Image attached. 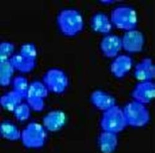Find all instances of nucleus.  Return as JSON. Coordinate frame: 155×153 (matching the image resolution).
<instances>
[{
  "label": "nucleus",
  "mask_w": 155,
  "mask_h": 153,
  "mask_svg": "<svg viewBox=\"0 0 155 153\" xmlns=\"http://www.w3.org/2000/svg\"><path fill=\"white\" fill-rule=\"evenodd\" d=\"M60 31L68 36H73L81 32L84 27V21L78 11L72 9L61 11L57 18Z\"/></svg>",
  "instance_id": "f257e3e1"
},
{
  "label": "nucleus",
  "mask_w": 155,
  "mask_h": 153,
  "mask_svg": "<svg viewBox=\"0 0 155 153\" xmlns=\"http://www.w3.org/2000/svg\"><path fill=\"white\" fill-rule=\"evenodd\" d=\"M103 131L118 133L123 131L127 126L123 110L115 105L104 111L101 121Z\"/></svg>",
  "instance_id": "f03ea898"
},
{
  "label": "nucleus",
  "mask_w": 155,
  "mask_h": 153,
  "mask_svg": "<svg viewBox=\"0 0 155 153\" xmlns=\"http://www.w3.org/2000/svg\"><path fill=\"white\" fill-rule=\"evenodd\" d=\"M127 125L141 127L150 120V113L144 104L138 101L130 102L123 110Z\"/></svg>",
  "instance_id": "7ed1b4c3"
},
{
  "label": "nucleus",
  "mask_w": 155,
  "mask_h": 153,
  "mask_svg": "<svg viewBox=\"0 0 155 153\" xmlns=\"http://www.w3.org/2000/svg\"><path fill=\"white\" fill-rule=\"evenodd\" d=\"M110 19L117 28L127 31L135 29L137 25L136 11L128 6H119L115 8L112 11Z\"/></svg>",
  "instance_id": "20e7f679"
},
{
  "label": "nucleus",
  "mask_w": 155,
  "mask_h": 153,
  "mask_svg": "<svg viewBox=\"0 0 155 153\" xmlns=\"http://www.w3.org/2000/svg\"><path fill=\"white\" fill-rule=\"evenodd\" d=\"M22 144L28 148H39L43 146L46 139L44 127L37 123H31L21 132Z\"/></svg>",
  "instance_id": "39448f33"
},
{
  "label": "nucleus",
  "mask_w": 155,
  "mask_h": 153,
  "mask_svg": "<svg viewBox=\"0 0 155 153\" xmlns=\"http://www.w3.org/2000/svg\"><path fill=\"white\" fill-rule=\"evenodd\" d=\"M48 90L44 83L34 82L29 84L25 99L30 108L35 111H41L44 108V98L48 95Z\"/></svg>",
  "instance_id": "423d86ee"
},
{
  "label": "nucleus",
  "mask_w": 155,
  "mask_h": 153,
  "mask_svg": "<svg viewBox=\"0 0 155 153\" xmlns=\"http://www.w3.org/2000/svg\"><path fill=\"white\" fill-rule=\"evenodd\" d=\"M43 80L48 90L55 93L64 92L68 84V78L65 73L57 69H52L47 72Z\"/></svg>",
  "instance_id": "0eeeda50"
},
{
  "label": "nucleus",
  "mask_w": 155,
  "mask_h": 153,
  "mask_svg": "<svg viewBox=\"0 0 155 153\" xmlns=\"http://www.w3.org/2000/svg\"><path fill=\"white\" fill-rule=\"evenodd\" d=\"M121 39L122 48L130 53L141 52L145 43L143 34L135 29L128 31Z\"/></svg>",
  "instance_id": "6e6552de"
},
{
  "label": "nucleus",
  "mask_w": 155,
  "mask_h": 153,
  "mask_svg": "<svg viewBox=\"0 0 155 153\" xmlns=\"http://www.w3.org/2000/svg\"><path fill=\"white\" fill-rule=\"evenodd\" d=\"M155 94V85L151 81L141 82L135 87L132 97L135 101L144 105L150 103Z\"/></svg>",
  "instance_id": "1a4fd4ad"
},
{
  "label": "nucleus",
  "mask_w": 155,
  "mask_h": 153,
  "mask_svg": "<svg viewBox=\"0 0 155 153\" xmlns=\"http://www.w3.org/2000/svg\"><path fill=\"white\" fill-rule=\"evenodd\" d=\"M101 49L106 57L109 58L116 57L122 49L121 38L115 35L106 36L101 41Z\"/></svg>",
  "instance_id": "9d476101"
},
{
  "label": "nucleus",
  "mask_w": 155,
  "mask_h": 153,
  "mask_svg": "<svg viewBox=\"0 0 155 153\" xmlns=\"http://www.w3.org/2000/svg\"><path fill=\"white\" fill-rule=\"evenodd\" d=\"M134 75L140 82L151 81L155 76V68L153 61L150 58H145L139 62L135 67Z\"/></svg>",
  "instance_id": "9b49d317"
},
{
  "label": "nucleus",
  "mask_w": 155,
  "mask_h": 153,
  "mask_svg": "<svg viewBox=\"0 0 155 153\" xmlns=\"http://www.w3.org/2000/svg\"><path fill=\"white\" fill-rule=\"evenodd\" d=\"M65 121V114L59 110L49 112L43 119V123L45 128L52 132L60 130L64 126Z\"/></svg>",
  "instance_id": "f8f14e48"
},
{
  "label": "nucleus",
  "mask_w": 155,
  "mask_h": 153,
  "mask_svg": "<svg viewBox=\"0 0 155 153\" xmlns=\"http://www.w3.org/2000/svg\"><path fill=\"white\" fill-rule=\"evenodd\" d=\"M132 67V59L126 55H120L112 62L110 70L116 77L122 78L130 70Z\"/></svg>",
  "instance_id": "ddd939ff"
},
{
  "label": "nucleus",
  "mask_w": 155,
  "mask_h": 153,
  "mask_svg": "<svg viewBox=\"0 0 155 153\" xmlns=\"http://www.w3.org/2000/svg\"><path fill=\"white\" fill-rule=\"evenodd\" d=\"M91 100L97 108L104 111L116 105L115 100L113 97L101 90L94 91L91 94Z\"/></svg>",
  "instance_id": "4468645a"
},
{
  "label": "nucleus",
  "mask_w": 155,
  "mask_h": 153,
  "mask_svg": "<svg viewBox=\"0 0 155 153\" xmlns=\"http://www.w3.org/2000/svg\"><path fill=\"white\" fill-rule=\"evenodd\" d=\"M101 151L104 153L114 152L117 146V137L116 133L103 131L99 138Z\"/></svg>",
  "instance_id": "2eb2a0df"
},
{
  "label": "nucleus",
  "mask_w": 155,
  "mask_h": 153,
  "mask_svg": "<svg viewBox=\"0 0 155 153\" xmlns=\"http://www.w3.org/2000/svg\"><path fill=\"white\" fill-rule=\"evenodd\" d=\"M10 62L15 70L22 73L32 71L35 66V60L25 58L20 54L12 56L10 59Z\"/></svg>",
  "instance_id": "dca6fc26"
},
{
  "label": "nucleus",
  "mask_w": 155,
  "mask_h": 153,
  "mask_svg": "<svg viewBox=\"0 0 155 153\" xmlns=\"http://www.w3.org/2000/svg\"><path fill=\"white\" fill-rule=\"evenodd\" d=\"M91 26L94 31L102 34H108L112 29V24L109 18L103 13H97L93 16Z\"/></svg>",
  "instance_id": "f3484780"
},
{
  "label": "nucleus",
  "mask_w": 155,
  "mask_h": 153,
  "mask_svg": "<svg viewBox=\"0 0 155 153\" xmlns=\"http://www.w3.org/2000/svg\"><path fill=\"white\" fill-rule=\"evenodd\" d=\"M22 99L23 97L20 94L15 90H12L2 97L0 103L5 110L9 111H14L22 104Z\"/></svg>",
  "instance_id": "a211bd4d"
},
{
  "label": "nucleus",
  "mask_w": 155,
  "mask_h": 153,
  "mask_svg": "<svg viewBox=\"0 0 155 153\" xmlns=\"http://www.w3.org/2000/svg\"><path fill=\"white\" fill-rule=\"evenodd\" d=\"M2 136L10 141H16L21 138V132L18 127L9 121H4L1 124Z\"/></svg>",
  "instance_id": "6ab92c4d"
},
{
  "label": "nucleus",
  "mask_w": 155,
  "mask_h": 153,
  "mask_svg": "<svg viewBox=\"0 0 155 153\" xmlns=\"http://www.w3.org/2000/svg\"><path fill=\"white\" fill-rule=\"evenodd\" d=\"M15 68L9 60L0 62V84L6 87L9 85Z\"/></svg>",
  "instance_id": "aec40b11"
},
{
  "label": "nucleus",
  "mask_w": 155,
  "mask_h": 153,
  "mask_svg": "<svg viewBox=\"0 0 155 153\" xmlns=\"http://www.w3.org/2000/svg\"><path fill=\"white\" fill-rule=\"evenodd\" d=\"M12 85L13 90L20 94L23 98H25L29 87L27 79L22 76H18L13 80Z\"/></svg>",
  "instance_id": "412c9836"
},
{
  "label": "nucleus",
  "mask_w": 155,
  "mask_h": 153,
  "mask_svg": "<svg viewBox=\"0 0 155 153\" xmlns=\"http://www.w3.org/2000/svg\"><path fill=\"white\" fill-rule=\"evenodd\" d=\"M15 50V46L8 42H2L0 45V62L9 60L12 56Z\"/></svg>",
  "instance_id": "4be33fe9"
},
{
  "label": "nucleus",
  "mask_w": 155,
  "mask_h": 153,
  "mask_svg": "<svg viewBox=\"0 0 155 153\" xmlns=\"http://www.w3.org/2000/svg\"><path fill=\"white\" fill-rule=\"evenodd\" d=\"M16 118L20 121L27 120L30 117L31 108L27 104H21L13 111Z\"/></svg>",
  "instance_id": "5701e85b"
},
{
  "label": "nucleus",
  "mask_w": 155,
  "mask_h": 153,
  "mask_svg": "<svg viewBox=\"0 0 155 153\" xmlns=\"http://www.w3.org/2000/svg\"><path fill=\"white\" fill-rule=\"evenodd\" d=\"M20 54L27 59L35 60L37 57L36 47L33 44H25L21 46Z\"/></svg>",
  "instance_id": "b1692460"
}]
</instances>
